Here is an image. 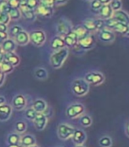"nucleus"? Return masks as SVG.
I'll use <instances>...</instances> for the list:
<instances>
[{
	"label": "nucleus",
	"mask_w": 129,
	"mask_h": 147,
	"mask_svg": "<svg viewBox=\"0 0 129 147\" xmlns=\"http://www.w3.org/2000/svg\"><path fill=\"white\" fill-rule=\"evenodd\" d=\"M69 48L67 47L53 52V53L50 56V60H49L51 67L54 69L61 68L69 56Z\"/></svg>",
	"instance_id": "obj_1"
},
{
	"label": "nucleus",
	"mask_w": 129,
	"mask_h": 147,
	"mask_svg": "<svg viewBox=\"0 0 129 147\" xmlns=\"http://www.w3.org/2000/svg\"><path fill=\"white\" fill-rule=\"evenodd\" d=\"M71 91L77 96H84L90 91V84L84 79H75L71 83Z\"/></svg>",
	"instance_id": "obj_2"
},
{
	"label": "nucleus",
	"mask_w": 129,
	"mask_h": 147,
	"mask_svg": "<svg viewBox=\"0 0 129 147\" xmlns=\"http://www.w3.org/2000/svg\"><path fill=\"white\" fill-rule=\"evenodd\" d=\"M84 111H85V107L84 104L79 102L72 103L69 105L66 109V116L69 119H75L84 115Z\"/></svg>",
	"instance_id": "obj_3"
},
{
	"label": "nucleus",
	"mask_w": 129,
	"mask_h": 147,
	"mask_svg": "<svg viewBox=\"0 0 129 147\" xmlns=\"http://www.w3.org/2000/svg\"><path fill=\"white\" fill-rule=\"evenodd\" d=\"M30 42L35 47H41L45 44L47 36L43 30H33L29 32Z\"/></svg>",
	"instance_id": "obj_4"
},
{
	"label": "nucleus",
	"mask_w": 129,
	"mask_h": 147,
	"mask_svg": "<svg viewBox=\"0 0 129 147\" xmlns=\"http://www.w3.org/2000/svg\"><path fill=\"white\" fill-rule=\"evenodd\" d=\"M72 28H73L72 23L69 20H67L66 18H62L57 21L56 32L58 36H61L63 38L64 36L68 35L72 31Z\"/></svg>",
	"instance_id": "obj_5"
},
{
	"label": "nucleus",
	"mask_w": 129,
	"mask_h": 147,
	"mask_svg": "<svg viewBox=\"0 0 129 147\" xmlns=\"http://www.w3.org/2000/svg\"><path fill=\"white\" fill-rule=\"evenodd\" d=\"M84 79L89 84L94 85V86H98L105 82V76L100 72L91 71V72H88L86 74Z\"/></svg>",
	"instance_id": "obj_6"
},
{
	"label": "nucleus",
	"mask_w": 129,
	"mask_h": 147,
	"mask_svg": "<svg viewBox=\"0 0 129 147\" xmlns=\"http://www.w3.org/2000/svg\"><path fill=\"white\" fill-rule=\"evenodd\" d=\"M76 129L68 123H60L57 127V135L62 140H67L72 138V135Z\"/></svg>",
	"instance_id": "obj_7"
},
{
	"label": "nucleus",
	"mask_w": 129,
	"mask_h": 147,
	"mask_svg": "<svg viewBox=\"0 0 129 147\" xmlns=\"http://www.w3.org/2000/svg\"><path fill=\"white\" fill-rule=\"evenodd\" d=\"M95 44H96V39H95L94 35L92 33H90L89 35H87L85 37V38L78 40V43H77V47H78L82 50L87 51V50L93 48Z\"/></svg>",
	"instance_id": "obj_8"
},
{
	"label": "nucleus",
	"mask_w": 129,
	"mask_h": 147,
	"mask_svg": "<svg viewBox=\"0 0 129 147\" xmlns=\"http://www.w3.org/2000/svg\"><path fill=\"white\" fill-rule=\"evenodd\" d=\"M26 106H27V99L24 95L17 94L13 97L12 102V107L15 110L20 111V110L25 109L26 108Z\"/></svg>",
	"instance_id": "obj_9"
},
{
	"label": "nucleus",
	"mask_w": 129,
	"mask_h": 147,
	"mask_svg": "<svg viewBox=\"0 0 129 147\" xmlns=\"http://www.w3.org/2000/svg\"><path fill=\"white\" fill-rule=\"evenodd\" d=\"M115 33L107 28H104L98 32V39L100 41L104 43H112L115 40Z\"/></svg>",
	"instance_id": "obj_10"
},
{
	"label": "nucleus",
	"mask_w": 129,
	"mask_h": 147,
	"mask_svg": "<svg viewBox=\"0 0 129 147\" xmlns=\"http://www.w3.org/2000/svg\"><path fill=\"white\" fill-rule=\"evenodd\" d=\"M48 117L44 113H37L35 118L33 119V125L38 131H43L48 124Z\"/></svg>",
	"instance_id": "obj_11"
},
{
	"label": "nucleus",
	"mask_w": 129,
	"mask_h": 147,
	"mask_svg": "<svg viewBox=\"0 0 129 147\" xmlns=\"http://www.w3.org/2000/svg\"><path fill=\"white\" fill-rule=\"evenodd\" d=\"M34 12L36 17H41V18H51L52 15L54 14V9L53 8H48L47 6H44L41 4H39V5L37 6L34 9Z\"/></svg>",
	"instance_id": "obj_12"
},
{
	"label": "nucleus",
	"mask_w": 129,
	"mask_h": 147,
	"mask_svg": "<svg viewBox=\"0 0 129 147\" xmlns=\"http://www.w3.org/2000/svg\"><path fill=\"white\" fill-rule=\"evenodd\" d=\"M12 107L10 104L3 103L0 105V122H5L10 119L12 114Z\"/></svg>",
	"instance_id": "obj_13"
},
{
	"label": "nucleus",
	"mask_w": 129,
	"mask_h": 147,
	"mask_svg": "<svg viewBox=\"0 0 129 147\" xmlns=\"http://www.w3.org/2000/svg\"><path fill=\"white\" fill-rule=\"evenodd\" d=\"M72 141L76 145H82L84 144V142L86 141V134L83 130H80V129H76L75 131H74L73 135H72Z\"/></svg>",
	"instance_id": "obj_14"
},
{
	"label": "nucleus",
	"mask_w": 129,
	"mask_h": 147,
	"mask_svg": "<svg viewBox=\"0 0 129 147\" xmlns=\"http://www.w3.org/2000/svg\"><path fill=\"white\" fill-rule=\"evenodd\" d=\"M4 61L10 63L12 67H17L20 63V56L15 53H3Z\"/></svg>",
	"instance_id": "obj_15"
},
{
	"label": "nucleus",
	"mask_w": 129,
	"mask_h": 147,
	"mask_svg": "<svg viewBox=\"0 0 129 147\" xmlns=\"http://www.w3.org/2000/svg\"><path fill=\"white\" fill-rule=\"evenodd\" d=\"M113 18H114L119 23L124 24L126 26H129V14L123 10L114 11L113 14Z\"/></svg>",
	"instance_id": "obj_16"
},
{
	"label": "nucleus",
	"mask_w": 129,
	"mask_h": 147,
	"mask_svg": "<svg viewBox=\"0 0 129 147\" xmlns=\"http://www.w3.org/2000/svg\"><path fill=\"white\" fill-rule=\"evenodd\" d=\"M17 46H26L29 42V32L23 30L13 39Z\"/></svg>",
	"instance_id": "obj_17"
},
{
	"label": "nucleus",
	"mask_w": 129,
	"mask_h": 147,
	"mask_svg": "<svg viewBox=\"0 0 129 147\" xmlns=\"http://www.w3.org/2000/svg\"><path fill=\"white\" fill-rule=\"evenodd\" d=\"M20 11L21 12V16L27 21H34L36 20V15L34 12V10L30 9L27 5L25 6H20Z\"/></svg>",
	"instance_id": "obj_18"
},
{
	"label": "nucleus",
	"mask_w": 129,
	"mask_h": 147,
	"mask_svg": "<svg viewBox=\"0 0 129 147\" xmlns=\"http://www.w3.org/2000/svg\"><path fill=\"white\" fill-rule=\"evenodd\" d=\"M50 47L54 52L61 50V49L66 47L63 38L61 36H58V35L53 37V39L51 40V42H50Z\"/></svg>",
	"instance_id": "obj_19"
},
{
	"label": "nucleus",
	"mask_w": 129,
	"mask_h": 147,
	"mask_svg": "<svg viewBox=\"0 0 129 147\" xmlns=\"http://www.w3.org/2000/svg\"><path fill=\"white\" fill-rule=\"evenodd\" d=\"M1 48H2V53H14L17 49V44L15 43L13 39L8 38L7 40H5L1 45Z\"/></svg>",
	"instance_id": "obj_20"
},
{
	"label": "nucleus",
	"mask_w": 129,
	"mask_h": 147,
	"mask_svg": "<svg viewBox=\"0 0 129 147\" xmlns=\"http://www.w3.org/2000/svg\"><path fill=\"white\" fill-rule=\"evenodd\" d=\"M63 40H64V43L67 48H74L77 46L78 43V40L77 38L76 34L74 33L72 31L66 36L63 37Z\"/></svg>",
	"instance_id": "obj_21"
},
{
	"label": "nucleus",
	"mask_w": 129,
	"mask_h": 147,
	"mask_svg": "<svg viewBox=\"0 0 129 147\" xmlns=\"http://www.w3.org/2000/svg\"><path fill=\"white\" fill-rule=\"evenodd\" d=\"M98 16H99V18L103 20H108V18H112L113 17V11L111 8L110 5H103L101 6V8L99 9L98 11Z\"/></svg>",
	"instance_id": "obj_22"
},
{
	"label": "nucleus",
	"mask_w": 129,
	"mask_h": 147,
	"mask_svg": "<svg viewBox=\"0 0 129 147\" xmlns=\"http://www.w3.org/2000/svg\"><path fill=\"white\" fill-rule=\"evenodd\" d=\"M48 107V106L47 102L43 99H41V98L36 99L33 102V106H32V108L35 110L37 113H44L47 110Z\"/></svg>",
	"instance_id": "obj_23"
},
{
	"label": "nucleus",
	"mask_w": 129,
	"mask_h": 147,
	"mask_svg": "<svg viewBox=\"0 0 129 147\" xmlns=\"http://www.w3.org/2000/svg\"><path fill=\"white\" fill-rule=\"evenodd\" d=\"M36 144V138L32 134H25L21 136L20 145L22 147H29Z\"/></svg>",
	"instance_id": "obj_24"
},
{
	"label": "nucleus",
	"mask_w": 129,
	"mask_h": 147,
	"mask_svg": "<svg viewBox=\"0 0 129 147\" xmlns=\"http://www.w3.org/2000/svg\"><path fill=\"white\" fill-rule=\"evenodd\" d=\"M72 32L76 34V36H77V38L78 40H80L85 38V37H86L87 35L90 34V32H89L82 25H77V26H73Z\"/></svg>",
	"instance_id": "obj_25"
},
{
	"label": "nucleus",
	"mask_w": 129,
	"mask_h": 147,
	"mask_svg": "<svg viewBox=\"0 0 129 147\" xmlns=\"http://www.w3.org/2000/svg\"><path fill=\"white\" fill-rule=\"evenodd\" d=\"M82 26L90 32L93 34L95 32H97L96 25H95V20L94 18H86L82 23Z\"/></svg>",
	"instance_id": "obj_26"
},
{
	"label": "nucleus",
	"mask_w": 129,
	"mask_h": 147,
	"mask_svg": "<svg viewBox=\"0 0 129 147\" xmlns=\"http://www.w3.org/2000/svg\"><path fill=\"white\" fill-rule=\"evenodd\" d=\"M34 77L39 81H45L48 77V73L44 67H37L34 69Z\"/></svg>",
	"instance_id": "obj_27"
},
{
	"label": "nucleus",
	"mask_w": 129,
	"mask_h": 147,
	"mask_svg": "<svg viewBox=\"0 0 129 147\" xmlns=\"http://www.w3.org/2000/svg\"><path fill=\"white\" fill-rule=\"evenodd\" d=\"M24 29L20 25H14V26H12L10 28H8V35H9V38L11 39H14L15 37L20 33V32H22Z\"/></svg>",
	"instance_id": "obj_28"
},
{
	"label": "nucleus",
	"mask_w": 129,
	"mask_h": 147,
	"mask_svg": "<svg viewBox=\"0 0 129 147\" xmlns=\"http://www.w3.org/2000/svg\"><path fill=\"white\" fill-rule=\"evenodd\" d=\"M21 135L17 132L11 133L7 138V142L9 144H20Z\"/></svg>",
	"instance_id": "obj_29"
},
{
	"label": "nucleus",
	"mask_w": 129,
	"mask_h": 147,
	"mask_svg": "<svg viewBox=\"0 0 129 147\" xmlns=\"http://www.w3.org/2000/svg\"><path fill=\"white\" fill-rule=\"evenodd\" d=\"M8 15L11 18V20H18L22 18L21 12L18 8H11L10 11L8 12Z\"/></svg>",
	"instance_id": "obj_30"
},
{
	"label": "nucleus",
	"mask_w": 129,
	"mask_h": 147,
	"mask_svg": "<svg viewBox=\"0 0 129 147\" xmlns=\"http://www.w3.org/2000/svg\"><path fill=\"white\" fill-rule=\"evenodd\" d=\"M13 70H14V67H12L10 63L3 60L1 64H0V71L3 74H5V75H7V74H11Z\"/></svg>",
	"instance_id": "obj_31"
},
{
	"label": "nucleus",
	"mask_w": 129,
	"mask_h": 147,
	"mask_svg": "<svg viewBox=\"0 0 129 147\" xmlns=\"http://www.w3.org/2000/svg\"><path fill=\"white\" fill-rule=\"evenodd\" d=\"M14 127H15V131H16L17 133L23 134L26 131L27 125H26V122H24V121H18V122H16Z\"/></svg>",
	"instance_id": "obj_32"
},
{
	"label": "nucleus",
	"mask_w": 129,
	"mask_h": 147,
	"mask_svg": "<svg viewBox=\"0 0 129 147\" xmlns=\"http://www.w3.org/2000/svg\"><path fill=\"white\" fill-rule=\"evenodd\" d=\"M98 144L101 147H111L113 145V140L109 136H103L99 139Z\"/></svg>",
	"instance_id": "obj_33"
},
{
	"label": "nucleus",
	"mask_w": 129,
	"mask_h": 147,
	"mask_svg": "<svg viewBox=\"0 0 129 147\" xmlns=\"http://www.w3.org/2000/svg\"><path fill=\"white\" fill-rule=\"evenodd\" d=\"M102 5H103L98 1V0H91L90 4V10H91L92 12L98 14V11H99V9L101 8Z\"/></svg>",
	"instance_id": "obj_34"
},
{
	"label": "nucleus",
	"mask_w": 129,
	"mask_h": 147,
	"mask_svg": "<svg viewBox=\"0 0 129 147\" xmlns=\"http://www.w3.org/2000/svg\"><path fill=\"white\" fill-rule=\"evenodd\" d=\"M127 28H128V26H126L124 24H121V23H118L117 26L113 28V32L114 33H119V34H122V35H125L126 31H127Z\"/></svg>",
	"instance_id": "obj_35"
},
{
	"label": "nucleus",
	"mask_w": 129,
	"mask_h": 147,
	"mask_svg": "<svg viewBox=\"0 0 129 147\" xmlns=\"http://www.w3.org/2000/svg\"><path fill=\"white\" fill-rule=\"evenodd\" d=\"M105 21V28H107V29H109V30H113V28L117 26V24L119 23V22H117V20H115L114 18H108V20H104Z\"/></svg>",
	"instance_id": "obj_36"
},
{
	"label": "nucleus",
	"mask_w": 129,
	"mask_h": 147,
	"mask_svg": "<svg viewBox=\"0 0 129 147\" xmlns=\"http://www.w3.org/2000/svg\"><path fill=\"white\" fill-rule=\"evenodd\" d=\"M80 123L84 127H89L92 124V119L89 115H82L80 117Z\"/></svg>",
	"instance_id": "obj_37"
},
{
	"label": "nucleus",
	"mask_w": 129,
	"mask_h": 147,
	"mask_svg": "<svg viewBox=\"0 0 129 147\" xmlns=\"http://www.w3.org/2000/svg\"><path fill=\"white\" fill-rule=\"evenodd\" d=\"M10 10H11V6L9 5L7 0H0V12L8 14Z\"/></svg>",
	"instance_id": "obj_38"
},
{
	"label": "nucleus",
	"mask_w": 129,
	"mask_h": 147,
	"mask_svg": "<svg viewBox=\"0 0 129 147\" xmlns=\"http://www.w3.org/2000/svg\"><path fill=\"white\" fill-rule=\"evenodd\" d=\"M109 5H110L111 8H112V10L113 11V12L117 11H119L122 8L121 0H112Z\"/></svg>",
	"instance_id": "obj_39"
},
{
	"label": "nucleus",
	"mask_w": 129,
	"mask_h": 147,
	"mask_svg": "<svg viewBox=\"0 0 129 147\" xmlns=\"http://www.w3.org/2000/svg\"><path fill=\"white\" fill-rule=\"evenodd\" d=\"M37 115V112L35 110L33 109V108H29V109H26V111H25V117L26 119L30 120V121H33V119L35 118Z\"/></svg>",
	"instance_id": "obj_40"
},
{
	"label": "nucleus",
	"mask_w": 129,
	"mask_h": 147,
	"mask_svg": "<svg viewBox=\"0 0 129 147\" xmlns=\"http://www.w3.org/2000/svg\"><path fill=\"white\" fill-rule=\"evenodd\" d=\"M11 21V18L7 13L0 12V25H8Z\"/></svg>",
	"instance_id": "obj_41"
},
{
	"label": "nucleus",
	"mask_w": 129,
	"mask_h": 147,
	"mask_svg": "<svg viewBox=\"0 0 129 147\" xmlns=\"http://www.w3.org/2000/svg\"><path fill=\"white\" fill-rule=\"evenodd\" d=\"M95 25H96L97 32H99L105 28V21L101 20V18H97V20H95Z\"/></svg>",
	"instance_id": "obj_42"
},
{
	"label": "nucleus",
	"mask_w": 129,
	"mask_h": 147,
	"mask_svg": "<svg viewBox=\"0 0 129 147\" xmlns=\"http://www.w3.org/2000/svg\"><path fill=\"white\" fill-rule=\"evenodd\" d=\"M40 1V4L44 5V6H47L48 8H53L54 7V0H39Z\"/></svg>",
	"instance_id": "obj_43"
},
{
	"label": "nucleus",
	"mask_w": 129,
	"mask_h": 147,
	"mask_svg": "<svg viewBox=\"0 0 129 147\" xmlns=\"http://www.w3.org/2000/svg\"><path fill=\"white\" fill-rule=\"evenodd\" d=\"M39 4H40V1H39V0H27V4H26V5H27L30 9L34 10L37 6L39 5Z\"/></svg>",
	"instance_id": "obj_44"
},
{
	"label": "nucleus",
	"mask_w": 129,
	"mask_h": 147,
	"mask_svg": "<svg viewBox=\"0 0 129 147\" xmlns=\"http://www.w3.org/2000/svg\"><path fill=\"white\" fill-rule=\"evenodd\" d=\"M7 2L11 8H20V0H7Z\"/></svg>",
	"instance_id": "obj_45"
},
{
	"label": "nucleus",
	"mask_w": 129,
	"mask_h": 147,
	"mask_svg": "<svg viewBox=\"0 0 129 147\" xmlns=\"http://www.w3.org/2000/svg\"><path fill=\"white\" fill-rule=\"evenodd\" d=\"M9 38V35L7 33V32H3L0 31V45H1L5 40H7Z\"/></svg>",
	"instance_id": "obj_46"
},
{
	"label": "nucleus",
	"mask_w": 129,
	"mask_h": 147,
	"mask_svg": "<svg viewBox=\"0 0 129 147\" xmlns=\"http://www.w3.org/2000/svg\"><path fill=\"white\" fill-rule=\"evenodd\" d=\"M69 0H54V6H60V5H63L65 4H67V2Z\"/></svg>",
	"instance_id": "obj_47"
},
{
	"label": "nucleus",
	"mask_w": 129,
	"mask_h": 147,
	"mask_svg": "<svg viewBox=\"0 0 129 147\" xmlns=\"http://www.w3.org/2000/svg\"><path fill=\"white\" fill-rule=\"evenodd\" d=\"M125 132H126V135L129 138V120L126 123V125H125Z\"/></svg>",
	"instance_id": "obj_48"
},
{
	"label": "nucleus",
	"mask_w": 129,
	"mask_h": 147,
	"mask_svg": "<svg viewBox=\"0 0 129 147\" xmlns=\"http://www.w3.org/2000/svg\"><path fill=\"white\" fill-rule=\"evenodd\" d=\"M0 31L7 32L8 31V26L7 25H0Z\"/></svg>",
	"instance_id": "obj_49"
},
{
	"label": "nucleus",
	"mask_w": 129,
	"mask_h": 147,
	"mask_svg": "<svg viewBox=\"0 0 129 147\" xmlns=\"http://www.w3.org/2000/svg\"><path fill=\"white\" fill-rule=\"evenodd\" d=\"M98 1H99L102 5H108V4L111 3V1H112V0H98Z\"/></svg>",
	"instance_id": "obj_50"
},
{
	"label": "nucleus",
	"mask_w": 129,
	"mask_h": 147,
	"mask_svg": "<svg viewBox=\"0 0 129 147\" xmlns=\"http://www.w3.org/2000/svg\"><path fill=\"white\" fill-rule=\"evenodd\" d=\"M3 103H5V96H0V105H2Z\"/></svg>",
	"instance_id": "obj_51"
},
{
	"label": "nucleus",
	"mask_w": 129,
	"mask_h": 147,
	"mask_svg": "<svg viewBox=\"0 0 129 147\" xmlns=\"http://www.w3.org/2000/svg\"><path fill=\"white\" fill-rule=\"evenodd\" d=\"M8 147H22L20 144H9Z\"/></svg>",
	"instance_id": "obj_52"
},
{
	"label": "nucleus",
	"mask_w": 129,
	"mask_h": 147,
	"mask_svg": "<svg viewBox=\"0 0 129 147\" xmlns=\"http://www.w3.org/2000/svg\"><path fill=\"white\" fill-rule=\"evenodd\" d=\"M3 60H4V58H3V53L0 54V64H1V62L3 61Z\"/></svg>",
	"instance_id": "obj_53"
},
{
	"label": "nucleus",
	"mask_w": 129,
	"mask_h": 147,
	"mask_svg": "<svg viewBox=\"0 0 129 147\" xmlns=\"http://www.w3.org/2000/svg\"><path fill=\"white\" fill-rule=\"evenodd\" d=\"M125 36H126V37H129V26H128V28H127V31H126Z\"/></svg>",
	"instance_id": "obj_54"
},
{
	"label": "nucleus",
	"mask_w": 129,
	"mask_h": 147,
	"mask_svg": "<svg viewBox=\"0 0 129 147\" xmlns=\"http://www.w3.org/2000/svg\"><path fill=\"white\" fill-rule=\"evenodd\" d=\"M75 147H84V144H82V145H76Z\"/></svg>",
	"instance_id": "obj_55"
},
{
	"label": "nucleus",
	"mask_w": 129,
	"mask_h": 147,
	"mask_svg": "<svg viewBox=\"0 0 129 147\" xmlns=\"http://www.w3.org/2000/svg\"><path fill=\"white\" fill-rule=\"evenodd\" d=\"M29 147H40V146H38L37 144H35V145H33V146H29Z\"/></svg>",
	"instance_id": "obj_56"
},
{
	"label": "nucleus",
	"mask_w": 129,
	"mask_h": 147,
	"mask_svg": "<svg viewBox=\"0 0 129 147\" xmlns=\"http://www.w3.org/2000/svg\"><path fill=\"white\" fill-rule=\"evenodd\" d=\"M2 53V48H1V46H0V54Z\"/></svg>",
	"instance_id": "obj_57"
},
{
	"label": "nucleus",
	"mask_w": 129,
	"mask_h": 147,
	"mask_svg": "<svg viewBox=\"0 0 129 147\" xmlns=\"http://www.w3.org/2000/svg\"><path fill=\"white\" fill-rule=\"evenodd\" d=\"M85 1H89V2H90V1H91V0H85Z\"/></svg>",
	"instance_id": "obj_58"
},
{
	"label": "nucleus",
	"mask_w": 129,
	"mask_h": 147,
	"mask_svg": "<svg viewBox=\"0 0 129 147\" xmlns=\"http://www.w3.org/2000/svg\"><path fill=\"white\" fill-rule=\"evenodd\" d=\"M56 147H62V146H56Z\"/></svg>",
	"instance_id": "obj_59"
},
{
	"label": "nucleus",
	"mask_w": 129,
	"mask_h": 147,
	"mask_svg": "<svg viewBox=\"0 0 129 147\" xmlns=\"http://www.w3.org/2000/svg\"><path fill=\"white\" fill-rule=\"evenodd\" d=\"M20 1H21V0H20Z\"/></svg>",
	"instance_id": "obj_60"
}]
</instances>
